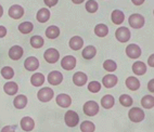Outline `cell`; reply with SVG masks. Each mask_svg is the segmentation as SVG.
Returning a JSON list of instances; mask_svg holds the SVG:
<instances>
[{
  "instance_id": "6da1fadb",
  "label": "cell",
  "mask_w": 154,
  "mask_h": 132,
  "mask_svg": "<svg viewBox=\"0 0 154 132\" xmlns=\"http://www.w3.org/2000/svg\"><path fill=\"white\" fill-rule=\"evenodd\" d=\"M64 121L67 127L69 128H74L79 122V115L75 112V110H67L64 115Z\"/></svg>"
},
{
  "instance_id": "7a4b0ae2",
  "label": "cell",
  "mask_w": 154,
  "mask_h": 132,
  "mask_svg": "<svg viewBox=\"0 0 154 132\" xmlns=\"http://www.w3.org/2000/svg\"><path fill=\"white\" fill-rule=\"evenodd\" d=\"M83 110L85 115L87 116H96L97 114L99 113V104L96 102V101H87V102L84 104Z\"/></svg>"
},
{
  "instance_id": "3957f363",
  "label": "cell",
  "mask_w": 154,
  "mask_h": 132,
  "mask_svg": "<svg viewBox=\"0 0 154 132\" xmlns=\"http://www.w3.org/2000/svg\"><path fill=\"white\" fill-rule=\"evenodd\" d=\"M44 58L47 63L54 64V63H57L59 61V58H60V53H59L58 50L54 49V48H49V49H47L45 51Z\"/></svg>"
},
{
  "instance_id": "277c9868",
  "label": "cell",
  "mask_w": 154,
  "mask_h": 132,
  "mask_svg": "<svg viewBox=\"0 0 154 132\" xmlns=\"http://www.w3.org/2000/svg\"><path fill=\"white\" fill-rule=\"evenodd\" d=\"M53 95H54V91L51 88H49V87L42 88L38 91V93H37V98L42 102H49V101L52 100Z\"/></svg>"
},
{
  "instance_id": "5b68a950",
  "label": "cell",
  "mask_w": 154,
  "mask_h": 132,
  "mask_svg": "<svg viewBox=\"0 0 154 132\" xmlns=\"http://www.w3.org/2000/svg\"><path fill=\"white\" fill-rule=\"evenodd\" d=\"M128 23H129L130 27L138 29V28L143 27V25H144L146 21H144V17H143L141 14L134 13V14H131V15L129 16V19H128Z\"/></svg>"
},
{
  "instance_id": "8992f818",
  "label": "cell",
  "mask_w": 154,
  "mask_h": 132,
  "mask_svg": "<svg viewBox=\"0 0 154 132\" xmlns=\"http://www.w3.org/2000/svg\"><path fill=\"white\" fill-rule=\"evenodd\" d=\"M128 117L132 122H140L144 119L146 114L141 108L139 107H132L131 110L128 112Z\"/></svg>"
},
{
  "instance_id": "52a82bcc",
  "label": "cell",
  "mask_w": 154,
  "mask_h": 132,
  "mask_svg": "<svg viewBox=\"0 0 154 132\" xmlns=\"http://www.w3.org/2000/svg\"><path fill=\"white\" fill-rule=\"evenodd\" d=\"M115 37L119 42H127L131 37V34H130V30L128 28L123 26V27H119L116 29Z\"/></svg>"
},
{
  "instance_id": "ba28073f",
  "label": "cell",
  "mask_w": 154,
  "mask_h": 132,
  "mask_svg": "<svg viewBox=\"0 0 154 132\" xmlns=\"http://www.w3.org/2000/svg\"><path fill=\"white\" fill-rule=\"evenodd\" d=\"M61 66L65 70H72L76 66V58L73 55H66L61 61Z\"/></svg>"
},
{
  "instance_id": "9c48e42d",
  "label": "cell",
  "mask_w": 154,
  "mask_h": 132,
  "mask_svg": "<svg viewBox=\"0 0 154 132\" xmlns=\"http://www.w3.org/2000/svg\"><path fill=\"white\" fill-rule=\"evenodd\" d=\"M8 14L11 19L19 20L24 15V9H23V7L19 6V4H13V6L9 8Z\"/></svg>"
},
{
  "instance_id": "30bf717a",
  "label": "cell",
  "mask_w": 154,
  "mask_h": 132,
  "mask_svg": "<svg viewBox=\"0 0 154 132\" xmlns=\"http://www.w3.org/2000/svg\"><path fill=\"white\" fill-rule=\"evenodd\" d=\"M126 54L130 58H138L141 55V48L136 44H128L126 48Z\"/></svg>"
},
{
  "instance_id": "8fae6325",
  "label": "cell",
  "mask_w": 154,
  "mask_h": 132,
  "mask_svg": "<svg viewBox=\"0 0 154 132\" xmlns=\"http://www.w3.org/2000/svg\"><path fill=\"white\" fill-rule=\"evenodd\" d=\"M63 80V74L58 70H53V72H50L48 75V81H49L50 85L52 86H58L62 82Z\"/></svg>"
},
{
  "instance_id": "7c38bea8",
  "label": "cell",
  "mask_w": 154,
  "mask_h": 132,
  "mask_svg": "<svg viewBox=\"0 0 154 132\" xmlns=\"http://www.w3.org/2000/svg\"><path fill=\"white\" fill-rule=\"evenodd\" d=\"M24 67L28 72H34V70H36V69L39 67L38 58H35V56H29V58H27L24 62Z\"/></svg>"
},
{
  "instance_id": "4fadbf2b",
  "label": "cell",
  "mask_w": 154,
  "mask_h": 132,
  "mask_svg": "<svg viewBox=\"0 0 154 132\" xmlns=\"http://www.w3.org/2000/svg\"><path fill=\"white\" fill-rule=\"evenodd\" d=\"M20 126L22 128V130L26 132H29L35 128V121L33 118H30L28 116H25L21 119V122H20Z\"/></svg>"
},
{
  "instance_id": "5bb4252c",
  "label": "cell",
  "mask_w": 154,
  "mask_h": 132,
  "mask_svg": "<svg viewBox=\"0 0 154 132\" xmlns=\"http://www.w3.org/2000/svg\"><path fill=\"white\" fill-rule=\"evenodd\" d=\"M55 102H57V104H58L59 106H61V107L67 108V107H69V105L72 104V99H71V96L67 95V94L62 93L57 96Z\"/></svg>"
},
{
  "instance_id": "9a60e30c",
  "label": "cell",
  "mask_w": 154,
  "mask_h": 132,
  "mask_svg": "<svg viewBox=\"0 0 154 132\" xmlns=\"http://www.w3.org/2000/svg\"><path fill=\"white\" fill-rule=\"evenodd\" d=\"M23 53H24V50H23L22 47L13 46L11 49L9 50V58L13 61H17L23 56Z\"/></svg>"
},
{
  "instance_id": "2e32d148",
  "label": "cell",
  "mask_w": 154,
  "mask_h": 132,
  "mask_svg": "<svg viewBox=\"0 0 154 132\" xmlns=\"http://www.w3.org/2000/svg\"><path fill=\"white\" fill-rule=\"evenodd\" d=\"M87 80H88V77L83 72H77L73 75V82L78 87H83L84 85H86Z\"/></svg>"
},
{
  "instance_id": "e0dca14e",
  "label": "cell",
  "mask_w": 154,
  "mask_h": 132,
  "mask_svg": "<svg viewBox=\"0 0 154 132\" xmlns=\"http://www.w3.org/2000/svg\"><path fill=\"white\" fill-rule=\"evenodd\" d=\"M69 46L72 50H74V51H77V50L82 49L84 47V40L82 37L79 36H74L72 37L69 39Z\"/></svg>"
},
{
  "instance_id": "ac0fdd59",
  "label": "cell",
  "mask_w": 154,
  "mask_h": 132,
  "mask_svg": "<svg viewBox=\"0 0 154 132\" xmlns=\"http://www.w3.org/2000/svg\"><path fill=\"white\" fill-rule=\"evenodd\" d=\"M117 77H116L115 75H105L103 79H102V83L104 86L105 88L110 89L113 88V87H115L116 83H117Z\"/></svg>"
},
{
  "instance_id": "d6986e66",
  "label": "cell",
  "mask_w": 154,
  "mask_h": 132,
  "mask_svg": "<svg viewBox=\"0 0 154 132\" xmlns=\"http://www.w3.org/2000/svg\"><path fill=\"white\" fill-rule=\"evenodd\" d=\"M13 105L14 107L17 110H23V108L27 105V98L24 94H19L17 96H15L13 100Z\"/></svg>"
},
{
  "instance_id": "ffe728a7",
  "label": "cell",
  "mask_w": 154,
  "mask_h": 132,
  "mask_svg": "<svg viewBox=\"0 0 154 132\" xmlns=\"http://www.w3.org/2000/svg\"><path fill=\"white\" fill-rule=\"evenodd\" d=\"M132 72L135 75L138 76H141V75H144L146 73V65L141 61H138L132 64Z\"/></svg>"
},
{
  "instance_id": "44dd1931",
  "label": "cell",
  "mask_w": 154,
  "mask_h": 132,
  "mask_svg": "<svg viewBox=\"0 0 154 132\" xmlns=\"http://www.w3.org/2000/svg\"><path fill=\"white\" fill-rule=\"evenodd\" d=\"M3 91L6 92L8 95H14L19 91V86L14 81H8L3 86Z\"/></svg>"
},
{
  "instance_id": "7402d4cb",
  "label": "cell",
  "mask_w": 154,
  "mask_h": 132,
  "mask_svg": "<svg viewBox=\"0 0 154 132\" xmlns=\"http://www.w3.org/2000/svg\"><path fill=\"white\" fill-rule=\"evenodd\" d=\"M36 19L39 23H46L50 19V11L47 8H42L36 14Z\"/></svg>"
},
{
  "instance_id": "603a6c76",
  "label": "cell",
  "mask_w": 154,
  "mask_h": 132,
  "mask_svg": "<svg viewBox=\"0 0 154 132\" xmlns=\"http://www.w3.org/2000/svg\"><path fill=\"white\" fill-rule=\"evenodd\" d=\"M125 83H126V87L129 89L130 91H137L138 89L140 88V81H139L138 78L134 77V76L127 78Z\"/></svg>"
},
{
  "instance_id": "cb8c5ba5",
  "label": "cell",
  "mask_w": 154,
  "mask_h": 132,
  "mask_svg": "<svg viewBox=\"0 0 154 132\" xmlns=\"http://www.w3.org/2000/svg\"><path fill=\"white\" fill-rule=\"evenodd\" d=\"M111 19H112V22L116 25H121L122 23L124 22L125 20V14L123 13V11L121 10H114L111 14Z\"/></svg>"
},
{
  "instance_id": "d4e9b609",
  "label": "cell",
  "mask_w": 154,
  "mask_h": 132,
  "mask_svg": "<svg viewBox=\"0 0 154 132\" xmlns=\"http://www.w3.org/2000/svg\"><path fill=\"white\" fill-rule=\"evenodd\" d=\"M115 104V100H114V96L111 95V94H106L101 99V105L105 110H110L114 106Z\"/></svg>"
},
{
  "instance_id": "484cf974",
  "label": "cell",
  "mask_w": 154,
  "mask_h": 132,
  "mask_svg": "<svg viewBox=\"0 0 154 132\" xmlns=\"http://www.w3.org/2000/svg\"><path fill=\"white\" fill-rule=\"evenodd\" d=\"M60 36V28L58 26L51 25L46 29V37L49 39H55Z\"/></svg>"
},
{
  "instance_id": "4316f807",
  "label": "cell",
  "mask_w": 154,
  "mask_h": 132,
  "mask_svg": "<svg viewBox=\"0 0 154 132\" xmlns=\"http://www.w3.org/2000/svg\"><path fill=\"white\" fill-rule=\"evenodd\" d=\"M83 58H86V60H91V58H94L97 54V49L94 47V46H87L85 49L83 50Z\"/></svg>"
},
{
  "instance_id": "83f0119b",
  "label": "cell",
  "mask_w": 154,
  "mask_h": 132,
  "mask_svg": "<svg viewBox=\"0 0 154 132\" xmlns=\"http://www.w3.org/2000/svg\"><path fill=\"white\" fill-rule=\"evenodd\" d=\"M45 82V76L42 73H35V74L30 77V83L35 87H40Z\"/></svg>"
},
{
  "instance_id": "f1b7e54d",
  "label": "cell",
  "mask_w": 154,
  "mask_h": 132,
  "mask_svg": "<svg viewBox=\"0 0 154 132\" xmlns=\"http://www.w3.org/2000/svg\"><path fill=\"white\" fill-rule=\"evenodd\" d=\"M141 105L142 107L146 108V110H151L154 107V96L152 95H144L141 99Z\"/></svg>"
},
{
  "instance_id": "f546056e",
  "label": "cell",
  "mask_w": 154,
  "mask_h": 132,
  "mask_svg": "<svg viewBox=\"0 0 154 132\" xmlns=\"http://www.w3.org/2000/svg\"><path fill=\"white\" fill-rule=\"evenodd\" d=\"M94 34L98 37H105L109 34V27L105 24H98L94 27Z\"/></svg>"
},
{
  "instance_id": "4dcf8cb0",
  "label": "cell",
  "mask_w": 154,
  "mask_h": 132,
  "mask_svg": "<svg viewBox=\"0 0 154 132\" xmlns=\"http://www.w3.org/2000/svg\"><path fill=\"white\" fill-rule=\"evenodd\" d=\"M45 44V40L42 36H38V35H35L30 38V46L35 49H39L42 48V46Z\"/></svg>"
},
{
  "instance_id": "1f68e13d",
  "label": "cell",
  "mask_w": 154,
  "mask_h": 132,
  "mask_svg": "<svg viewBox=\"0 0 154 132\" xmlns=\"http://www.w3.org/2000/svg\"><path fill=\"white\" fill-rule=\"evenodd\" d=\"M34 25L32 22H23L19 25V30L24 35H27L30 32H33Z\"/></svg>"
},
{
  "instance_id": "d6a6232c",
  "label": "cell",
  "mask_w": 154,
  "mask_h": 132,
  "mask_svg": "<svg viewBox=\"0 0 154 132\" xmlns=\"http://www.w3.org/2000/svg\"><path fill=\"white\" fill-rule=\"evenodd\" d=\"M94 130H96V126L91 121L86 120L80 124V131L82 132H94Z\"/></svg>"
},
{
  "instance_id": "836d02e7",
  "label": "cell",
  "mask_w": 154,
  "mask_h": 132,
  "mask_svg": "<svg viewBox=\"0 0 154 132\" xmlns=\"http://www.w3.org/2000/svg\"><path fill=\"white\" fill-rule=\"evenodd\" d=\"M1 76H2L5 79H12L14 77V70L12 67L10 66H5L1 68Z\"/></svg>"
},
{
  "instance_id": "e575fe53",
  "label": "cell",
  "mask_w": 154,
  "mask_h": 132,
  "mask_svg": "<svg viewBox=\"0 0 154 132\" xmlns=\"http://www.w3.org/2000/svg\"><path fill=\"white\" fill-rule=\"evenodd\" d=\"M119 103H121L123 106L125 107H129L131 106L132 103H134V100H132L131 96H129L128 94H122L119 96Z\"/></svg>"
},
{
  "instance_id": "d590c367",
  "label": "cell",
  "mask_w": 154,
  "mask_h": 132,
  "mask_svg": "<svg viewBox=\"0 0 154 132\" xmlns=\"http://www.w3.org/2000/svg\"><path fill=\"white\" fill-rule=\"evenodd\" d=\"M103 68H104L106 72H110V73L115 72L116 68H117V64L113 60H106V61H104V63H103Z\"/></svg>"
},
{
  "instance_id": "8d00e7d4",
  "label": "cell",
  "mask_w": 154,
  "mask_h": 132,
  "mask_svg": "<svg viewBox=\"0 0 154 132\" xmlns=\"http://www.w3.org/2000/svg\"><path fill=\"white\" fill-rule=\"evenodd\" d=\"M98 8H99V4L97 1L94 0H88L87 3H86V10L89 12V13H94V12L98 11Z\"/></svg>"
},
{
  "instance_id": "74e56055",
  "label": "cell",
  "mask_w": 154,
  "mask_h": 132,
  "mask_svg": "<svg viewBox=\"0 0 154 132\" xmlns=\"http://www.w3.org/2000/svg\"><path fill=\"white\" fill-rule=\"evenodd\" d=\"M88 90L92 93H98L101 90V83L98 81H91L90 83H88Z\"/></svg>"
},
{
  "instance_id": "f35d334b",
  "label": "cell",
  "mask_w": 154,
  "mask_h": 132,
  "mask_svg": "<svg viewBox=\"0 0 154 132\" xmlns=\"http://www.w3.org/2000/svg\"><path fill=\"white\" fill-rule=\"evenodd\" d=\"M15 129H17V126H6L3 127L0 132H15Z\"/></svg>"
},
{
  "instance_id": "ab89813d",
  "label": "cell",
  "mask_w": 154,
  "mask_h": 132,
  "mask_svg": "<svg viewBox=\"0 0 154 132\" xmlns=\"http://www.w3.org/2000/svg\"><path fill=\"white\" fill-rule=\"evenodd\" d=\"M44 1L46 6H48L49 8H52V7H54L58 3L59 0H44Z\"/></svg>"
},
{
  "instance_id": "60d3db41",
  "label": "cell",
  "mask_w": 154,
  "mask_h": 132,
  "mask_svg": "<svg viewBox=\"0 0 154 132\" xmlns=\"http://www.w3.org/2000/svg\"><path fill=\"white\" fill-rule=\"evenodd\" d=\"M148 90L150 92H152V93H154V78L148 82Z\"/></svg>"
},
{
  "instance_id": "b9f144b4",
  "label": "cell",
  "mask_w": 154,
  "mask_h": 132,
  "mask_svg": "<svg viewBox=\"0 0 154 132\" xmlns=\"http://www.w3.org/2000/svg\"><path fill=\"white\" fill-rule=\"evenodd\" d=\"M7 35V28L2 25H0V38H3V37H6Z\"/></svg>"
},
{
  "instance_id": "7bdbcfd3",
  "label": "cell",
  "mask_w": 154,
  "mask_h": 132,
  "mask_svg": "<svg viewBox=\"0 0 154 132\" xmlns=\"http://www.w3.org/2000/svg\"><path fill=\"white\" fill-rule=\"evenodd\" d=\"M148 64H149V66H151V67H154V53L149 56V58H148Z\"/></svg>"
},
{
  "instance_id": "ee69618b",
  "label": "cell",
  "mask_w": 154,
  "mask_h": 132,
  "mask_svg": "<svg viewBox=\"0 0 154 132\" xmlns=\"http://www.w3.org/2000/svg\"><path fill=\"white\" fill-rule=\"evenodd\" d=\"M146 0H131V2L135 4V6H141Z\"/></svg>"
},
{
  "instance_id": "f6af8a7d",
  "label": "cell",
  "mask_w": 154,
  "mask_h": 132,
  "mask_svg": "<svg viewBox=\"0 0 154 132\" xmlns=\"http://www.w3.org/2000/svg\"><path fill=\"white\" fill-rule=\"evenodd\" d=\"M74 3H76V4H80V3H83L85 0H72Z\"/></svg>"
},
{
  "instance_id": "bcb514c9",
  "label": "cell",
  "mask_w": 154,
  "mask_h": 132,
  "mask_svg": "<svg viewBox=\"0 0 154 132\" xmlns=\"http://www.w3.org/2000/svg\"><path fill=\"white\" fill-rule=\"evenodd\" d=\"M2 14H3V8L2 6H0V17L2 16Z\"/></svg>"
},
{
  "instance_id": "7dc6e473",
  "label": "cell",
  "mask_w": 154,
  "mask_h": 132,
  "mask_svg": "<svg viewBox=\"0 0 154 132\" xmlns=\"http://www.w3.org/2000/svg\"><path fill=\"white\" fill-rule=\"evenodd\" d=\"M153 14H154V10H153Z\"/></svg>"
}]
</instances>
